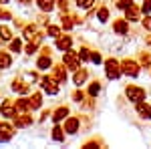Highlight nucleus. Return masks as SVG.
I'll return each instance as SVG.
<instances>
[{
	"label": "nucleus",
	"instance_id": "obj_42",
	"mask_svg": "<svg viewBox=\"0 0 151 149\" xmlns=\"http://www.w3.org/2000/svg\"><path fill=\"white\" fill-rule=\"evenodd\" d=\"M12 18H14V16H12V12L6 10V8H2V4H0V20H4V22H6V20H12Z\"/></svg>",
	"mask_w": 151,
	"mask_h": 149
},
{
	"label": "nucleus",
	"instance_id": "obj_37",
	"mask_svg": "<svg viewBox=\"0 0 151 149\" xmlns=\"http://www.w3.org/2000/svg\"><path fill=\"white\" fill-rule=\"evenodd\" d=\"M103 55H101V50H97V48H91V63H93V65H97V67H99V65H103Z\"/></svg>",
	"mask_w": 151,
	"mask_h": 149
},
{
	"label": "nucleus",
	"instance_id": "obj_2",
	"mask_svg": "<svg viewBox=\"0 0 151 149\" xmlns=\"http://www.w3.org/2000/svg\"><path fill=\"white\" fill-rule=\"evenodd\" d=\"M123 95H125V99H127L129 103H133V105L147 99V91H145L143 87H139V85H133V83H127V85H125Z\"/></svg>",
	"mask_w": 151,
	"mask_h": 149
},
{
	"label": "nucleus",
	"instance_id": "obj_20",
	"mask_svg": "<svg viewBox=\"0 0 151 149\" xmlns=\"http://www.w3.org/2000/svg\"><path fill=\"white\" fill-rule=\"evenodd\" d=\"M87 97H95V99H99V95H101V91H103V83H101V79H91L87 81Z\"/></svg>",
	"mask_w": 151,
	"mask_h": 149
},
{
	"label": "nucleus",
	"instance_id": "obj_15",
	"mask_svg": "<svg viewBox=\"0 0 151 149\" xmlns=\"http://www.w3.org/2000/svg\"><path fill=\"white\" fill-rule=\"evenodd\" d=\"M89 77H91L89 69H85L81 65L77 71H73V85H75V87H85L87 81H89Z\"/></svg>",
	"mask_w": 151,
	"mask_h": 149
},
{
	"label": "nucleus",
	"instance_id": "obj_14",
	"mask_svg": "<svg viewBox=\"0 0 151 149\" xmlns=\"http://www.w3.org/2000/svg\"><path fill=\"white\" fill-rule=\"evenodd\" d=\"M55 65V60H52V55H42V53H38V57H36V63L35 67L38 73H47L50 71V67Z\"/></svg>",
	"mask_w": 151,
	"mask_h": 149
},
{
	"label": "nucleus",
	"instance_id": "obj_5",
	"mask_svg": "<svg viewBox=\"0 0 151 149\" xmlns=\"http://www.w3.org/2000/svg\"><path fill=\"white\" fill-rule=\"evenodd\" d=\"M10 91L16 93V95H30V91H32V83L26 81L22 75L18 73V75L12 77V81H10Z\"/></svg>",
	"mask_w": 151,
	"mask_h": 149
},
{
	"label": "nucleus",
	"instance_id": "obj_33",
	"mask_svg": "<svg viewBox=\"0 0 151 149\" xmlns=\"http://www.w3.org/2000/svg\"><path fill=\"white\" fill-rule=\"evenodd\" d=\"M63 32V28H60V24H52V22H48L47 26H45V35L50 36V38H57L58 35Z\"/></svg>",
	"mask_w": 151,
	"mask_h": 149
},
{
	"label": "nucleus",
	"instance_id": "obj_41",
	"mask_svg": "<svg viewBox=\"0 0 151 149\" xmlns=\"http://www.w3.org/2000/svg\"><path fill=\"white\" fill-rule=\"evenodd\" d=\"M36 22H38V26H47V24L50 22L48 12H40V16H36Z\"/></svg>",
	"mask_w": 151,
	"mask_h": 149
},
{
	"label": "nucleus",
	"instance_id": "obj_12",
	"mask_svg": "<svg viewBox=\"0 0 151 149\" xmlns=\"http://www.w3.org/2000/svg\"><path fill=\"white\" fill-rule=\"evenodd\" d=\"M48 73H50V75H52L60 85H67V81H69V69H67L63 63H55V65L50 67Z\"/></svg>",
	"mask_w": 151,
	"mask_h": 149
},
{
	"label": "nucleus",
	"instance_id": "obj_4",
	"mask_svg": "<svg viewBox=\"0 0 151 149\" xmlns=\"http://www.w3.org/2000/svg\"><path fill=\"white\" fill-rule=\"evenodd\" d=\"M60 125H63V129H65L67 135H70V137H73V135H79L83 131V115H73L70 113Z\"/></svg>",
	"mask_w": 151,
	"mask_h": 149
},
{
	"label": "nucleus",
	"instance_id": "obj_46",
	"mask_svg": "<svg viewBox=\"0 0 151 149\" xmlns=\"http://www.w3.org/2000/svg\"><path fill=\"white\" fill-rule=\"evenodd\" d=\"M73 20H75V26H79V24H85V18H81V14L79 12H73Z\"/></svg>",
	"mask_w": 151,
	"mask_h": 149
},
{
	"label": "nucleus",
	"instance_id": "obj_27",
	"mask_svg": "<svg viewBox=\"0 0 151 149\" xmlns=\"http://www.w3.org/2000/svg\"><path fill=\"white\" fill-rule=\"evenodd\" d=\"M67 137H69V135L65 133L63 125H60V123H55L52 131H50V139H52L55 143H65V139H67Z\"/></svg>",
	"mask_w": 151,
	"mask_h": 149
},
{
	"label": "nucleus",
	"instance_id": "obj_21",
	"mask_svg": "<svg viewBox=\"0 0 151 149\" xmlns=\"http://www.w3.org/2000/svg\"><path fill=\"white\" fill-rule=\"evenodd\" d=\"M14 65V55L6 48H0V71H8Z\"/></svg>",
	"mask_w": 151,
	"mask_h": 149
},
{
	"label": "nucleus",
	"instance_id": "obj_16",
	"mask_svg": "<svg viewBox=\"0 0 151 149\" xmlns=\"http://www.w3.org/2000/svg\"><path fill=\"white\" fill-rule=\"evenodd\" d=\"M111 30H113V35H117V36H127L129 35V20L125 16H123V18H115Z\"/></svg>",
	"mask_w": 151,
	"mask_h": 149
},
{
	"label": "nucleus",
	"instance_id": "obj_36",
	"mask_svg": "<svg viewBox=\"0 0 151 149\" xmlns=\"http://www.w3.org/2000/svg\"><path fill=\"white\" fill-rule=\"evenodd\" d=\"M20 75H22L26 81H30L32 85H38V81H40V75H38V71H20Z\"/></svg>",
	"mask_w": 151,
	"mask_h": 149
},
{
	"label": "nucleus",
	"instance_id": "obj_25",
	"mask_svg": "<svg viewBox=\"0 0 151 149\" xmlns=\"http://www.w3.org/2000/svg\"><path fill=\"white\" fill-rule=\"evenodd\" d=\"M95 18L99 20L101 24H105L107 20H109V16H111V12H109V6L107 4H99V6H95Z\"/></svg>",
	"mask_w": 151,
	"mask_h": 149
},
{
	"label": "nucleus",
	"instance_id": "obj_24",
	"mask_svg": "<svg viewBox=\"0 0 151 149\" xmlns=\"http://www.w3.org/2000/svg\"><path fill=\"white\" fill-rule=\"evenodd\" d=\"M123 12H125V18H127L129 22H139L141 16H143V14H141V8L137 6V4H131V6L125 8Z\"/></svg>",
	"mask_w": 151,
	"mask_h": 149
},
{
	"label": "nucleus",
	"instance_id": "obj_35",
	"mask_svg": "<svg viewBox=\"0 0 151 149\" xmlns=\"http://www.w3.org/2000/svg\"><path fill=\"white\" fill-rule=\"evenodd\" d=\"M70 99H73V103H79V105H81L83 101L87 99V91H85L83 87H77L75 91L70 93Z\"/></svg>",
	"mask_w": 151,
	"mask_h": 149
},
{
	"label": "nucleus",
	"instance_id": "obj_30",
	"mask_svg": "<svg viewBox=\"0 0 151 149\" xmlns=\"http://www.w3.org/2000/svg\"><path fill=\"white\" fill-rule=\"evenodd\" d=\"M73 2H75V6H77L79 12H87L97 6V0H73Z\"/></svg>",
	"mask_w": 151,
	"mask_h": 149
},
{
	"label": "nucleus",
	"instance_id": "obj_44",
	"mask_svg": "<svg viewBox=\"0 0 151 149\" xmlns=\"http://www.w3.org/2000/svg\"><path fill=\"white\" fill-rule=\"evenodd\" d=\"M133 4V0H117L115 2V6L119 8V10H125V8H129Z\"/></svg>",
	"mask_w": 151,
	"mask_h": 149
},
{
	"label": "nucleus",
	"instance_id": "obj_8",
	"mask_svg": "<svg viewBox=\"0 0 151 149\" xmlns=\"http://www.w3.org/2000/svg\"><path fill=\"white\" fill-rule=\"evenodd\" d=\"M18 113V109H16V101L12 99V97H4L2 101H0V117L2 119H14V115Z\"/></svg>",
	"mask_w": 151,
	"mask_h": 149
},
{
	"label": "nucleus",
	"instance_id": "obj_22",
	"mask_svg": "<svg viewBox=\"0 0 151 149\" xmlns=\"http://www.w3.org/2000/svg\"><path fill=\"white\" fill-rule=\"evenodd\" d=\"M58 24H60V28H63V30H67V32H70V30L75 28V20H73V12H60V16H58Z\"/></svg>",
	"mask_w": 151,
	"mask_h": 149
},
{
	"label": "nucleus",
	"instance_id": "obj_1",
	"mask_svg": "<svg viewBox=\"0 0 151 149\" xmlns=\"http://www.w3.org/2000/svg\"><path fill=\"white\" fill-rule=\"evenodd\" d=\"M38 87H40V91L45 93V95H50V97H55V95H58L60 93V83H58L50 73H45V75H40V81H38Z\"/></svg>",
	"mask_w": 151,
	"mask_h": 149
},
{
	"label": "nucleus",
	"instance_id": "obj_40",
	"mask_svg": "<svg viewBox=\"0 0 151 149\" xmlns=\"http://www.w3.org/2000/svg\"><path fill=\"white\" fill-rule=\"evenodd\" d=\"M139 22H141V26H143V28L149 32V30H151V14H143Z\"/></svg>",
	"mask_w": 151,
	"mask_h": 149
},
{
	"label": "nucleus",
	"instance_id": "obj_48",
	"mask_svg": "<svg viewBox=\"0 0 151 149\" xmlns=\"http://www.w3.org/2000/svg\"><path fill=\"white\" fill-rule=\"evenodd\" d=\"M16 2H18L20 6H30V4H32L35 0H16Z\"/></svg>",
	"mask_w": 151,
	"mask_h": 149
},
{
	"label": "nucleus",
	"instance_id": "obj_19",
	"mask_svg": "<svg viewBox=\"0 0 151 149\" xmlns=\"http://www.w3.org/2000/svg\"><path fill=\"white\" fill-rule=\"evenodd\" d=\"M69 115H70V107H69V105H58V107L52 109L50 119H52V123H63Z\"/></svg>",
	"mask_w": 151,
	"mask_h": 149
},
{
	"label": "nucleus",
	"instance_id": "obj_50",
	"mask_svg": "<svg viewBox=\"0 0 151 149\" xmlns=\"http://www.w3.org/2000/svg\"><path fill=\"white\" fill-rule=\"evenodd\" d=\"M149 95H151V91H149Z\"/></svg>",
	"mask_w": 151,
	"mask_h": 149
},
{
	"label": "nucleus",
	"instance_id": "obj_29",
	"mask_svg": "<svg viewBox=\"0 0 151 149\" xmlns=\"http://www.w3.org/2000/svg\"><path fill=\"white\" fill-rule=\"evenodd\" d=\"M12 36H14V30H12L10 24L0 22V40H2L4 45H8V40H10Z\"/></svg>",
	"mask_w": 151,
	"mask_h": 149
},
{
	"label": "nucleus",
	"instance_id": "obj_26",
	"mask_svg": "<svg viewBox=\"0 0 151 149\" xmlns=\"http://www.w3.org/2000/svg\"><path fill=\"white\" fill-rule=\"evenodd\" d=\"M24 48V38L22 36H12L10 40H8V50H10L12 55H20Z\"/></svg>",
	"mask_w": 151,
	"mask_h": 149
},
{
	"label": "nucleus",
	"instance_id": "obj_47",
	"mask_svg": "<svg viewBox=\"0 0 151 149\" xmlns=\"http://www.w3.org/2000/svg\"><path fill=\"white\" fill-rule=\"evenodd\" d=\"M145 46L151 50V30H149V35H145Z\"/></svg>",
	"mask_w": 151,
	"mask_h": 149
},
{
	"label": "nucleus",
	"instance_id": "obj_3",
	"mask_svg": "<svg viewBox=\"0 0 151 149\" xmlns=\"http://www.w3.org/2000/svg\"><path fill=\"white\" fill-rule=\"evenodd\" d=\"M103 69H105V77L107 81H119L121 79V63H119V58L115 57H109L103 60Z\"/></svg>",
	"mask_w": 151,
	"mask_h": 149
},
{
	"label": "nucleus",
	"instance_id": "obj_31",
	"mask_svg": "<svg viewBox=\"0 0 151 149\" xmlns=\"http://www.w3.org/2000/svg\"><path fill=\"white\" fill-rule=\"evenodd\" d=\"M137 60H139L141 69H151V53L149 50H139L137 53Z\"/></svg>",
	"mask_w": 151,
	"mask_h": 149
},
{
	"label": "nucleus",
	"instance_id": "obj_34",
	"mask_svg": "<svg viewBox=\"0 0 151 149\" xmlns=\"http://www.w3.org/2000/svg\"><path fill=\"white\" fill-rule=\"evenodd\" d=\"M16 109L18 111H30V103H28V95H18L16 99Z\"/></svg>",
	"mask_w": 151,
	"mask_h": 149
},
{
	"label": "nucleus",
	"instance_id": "obj_6",
	"mask_svg": "<svg viewBox=\"0 0 151 149\" xmlns=\"http://www.w3.org/2000/svg\"><path fill=\"white\" fill-rule=\"evenodd\" d=\"M121 63V73L125 75V77H129V79H137L141 73V65L137 58H123V60H119Z\"/></svg>",
	"mask_w": 151,
	"mask_h": 149
},
{
	"label": "nucleus",
	"instance_id": "obj_43",
	"mask_svg": "<svg viewBox=\"0 0 151 149\" xmlns=\"http://www.w3.org/2000/svg\"><path fill=\"white\" fill-rule=\"evenodd\" d=\"M139 8H141V14H151V0H143Z\"/></svg>",
	"mask_w": 151,
	"mask_h": 149
},
{
	"label": "nucleus",
	"instance_id": "obj_23",
	"mask_svg": "<svg viewBox=\"0 0 151 149\" xmlns=\"http://www.w3.org/2000/svg\"><path fill=\"white\" fill-rule=\"evenodd\" d=\"M103 147H107V143H105V139L99 137V135H93L91 139H87L81 145V149H103Z\"/></svg>",
	"mask_w": 151,
	"mask_h": 149
},
{
	"label": "nucleus",
	"instance_id": "obj_11",
	"mask_svg": "<svg viewBox=\"0 0 151 149\" xmlns=\"http://www.w3.org/2000/svg\"><path fill=\"white\" fill-rule=\"evenodd\" d=\"M73 42H75L73 35L65 30V32H60V35L55 38V48H57V50H60V53H65V50L73 48Z\"/></svg>",
	"mask_w": 151,
	"mask_h": 149
},
{
	"label": "nucleus",
	"instance_id": "obj_9",
	"mask_svg": "<svg viewBox=\"0 0 151 149\" xmlns=\"http://www.w3.org/2000/svg\"><path fill=\"white\" fill-rule=\"evenodd\" d=\"M16 135V127L10 119H0V143H8Z\"/></svg>",
	"mask_w": 151,
	"mask_h": 149
},
{
	"label": "nucleus",
	"instance_id": "obj_13",
	"mask_svg": "<svg viewBox=\"0 0 151 149\" xmlns=\"http://www.w3.org/2000/svg\"><path fill=\"white\" fill-rule=\"evenodd\" d=\"M28 103H30V111H32V113L40 111L42 105H45V93L42 91H30V95H28Z\"/></svg>",
	"mask_w": 151,
	"mask_h": 149
},
{
	"label": "nucleus",
	"instance_id": "obj_28",
	"mask_svg": "<svg viewBox=\"0 0 151 149\" xmlns=\"http://www.w3.org/2000/svg\"><path fill=\"white\" fill-rule=\"evenodd\" d=\"M35 4L40 12H48V14L57 8V0H35Z\"/></svg>",
	"mask_w": 151,
	"mask_h": 149
},
{
	"label": "nucleus",
	"instance_id": "obj_39",
	"mask_svg": "<svg viewBox=\"0 0 151 149\" xmlns=\"http://www.w3.org/2000/svg\"><path fill=\"white\" fill-rule=\"evenodd\" d=\"M70 2H73V0H57V8H58L60 12H69Z\"/></svg>",
	"mask_w": 151,
	"mask_h": 149
},
{
	"label": "nucleus",
	"instance_id": "obj_45",
	"mask_svg": "<svg viewBox=\"0 0 151 149\" xmlns=\"http://www.w3.org/2000/svg\"><path fill=\"white\" fill-rule=\"evenodd\" d=\"M50 115H52V109H50V107H48V109H42V113H40V117H38V123H45Z\"/></svg>",
	"mask_w": 151,
	"mask_h": 149
},
{
	"label": "nucleus",
	"instance_id": "obj_18",
	"mask_svg": "<svg viewBox=\"0 0 151 149\" xmlns=\"http://www.w3.org/2000/svg\"><path fill=\"white\" fill-rule=\"evenodd\" d=\"M40 28H38V22L36 20H28V22L22 24V28H20V35H22L24 40H32V36L38 32Z\"/></svg>",
	"mask_w": 151,
	"mask_h": 149
},
{
	"label": "nucleus",
	"instance_id": "obj_7",
	"mask_svg": "<svg viewBox=\"0 0 151 149\" xmlns=\"http://www.w3.org/2000/svg\"><path fill=\"white\" fill-rule=\"evenodd\" d=\"M60 63H63V65H65V67H67L70 73H73V71H77V69H79V67L83 65L75 48H69V50H65V53H63V57H60Z\"/></svg>",
	"mask_w": 151,
	"mask_h": 149
},
{
	"label": "nucleus",
	"instance_id": "obj_17",
	"mask_svg": "<svg viewBox=\"0 0 151 149\" xmlns=\"http://www.w3.org/2000/svg\"><path fill=\"white\" fill-rule=\"evenodd\" d=\"M135 115L141 121H151V103H147V101L135 103Z\"/></svg>",
	"mask_w": 151,
	"mask_h": 149
},
{
	"label": "nucleus",
	"instance_id": "obj_32",
	"mask_svg": "<svg viewBox=\"0 0 151 149\" xmlns=\"http://www.w3.org/2000/svg\"><path fill=\"white\" fill-rule=\"evenodd\" d=\"M77 55H79V58H81L83 65H85V63H91V46L89 45H81L79 48H77Z\"/></svg>",
	"mask_w": 151,
	"mask_h": 149
},
{
	"label": "nucleus",
	"instance_id": "obj_38",
	"mask_svg": "<svg viewBox=\"0 0 151 149\" xmlns=\"http://www.w3.org/2000/svg\"><path fill=\"white\" fill-rule=\"evenodd\" d=\"M95 105H97V99H95V97H87V99L81 103V109L83 111H93Z\"/></svg>",
	"mask_w": 151,
	"mask_h": 149
},
{
	"label": "nucleus",
	"instance_id": "obj_49",
	"mask_svg": "<svg viewBox=\"0 0 151 149\" xmlns=\"http://www.w3.org/2000/svg\"><path fill=\"white\" fill-rule=\"evenodd\" d=\"M8 2H10V0H0V4H2V6H4V4H8Z\"/></svg>",
	"mask_w": 151,
	"mask_h": 149
},
{
	"label": "nucleus",
	"instance_id": "obj_10",
	"mask_svg": "<svg viewBox=\"0 0 151 149\" xmlns=\"http://www.w3.org/2000/svg\"><path fill=\"white\" fill-rule=\"evenodd\" d=\"M35 115H32V111H18V113L14 115V119H12V123H14V127L16 129H26V127H30L32 123H35Z\"/></svg>",
	"mask_w": 151,
	"mask_h": 149
}]
</instances>
